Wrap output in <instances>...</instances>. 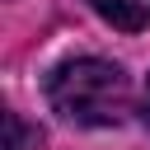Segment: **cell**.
I'll list each match as a JSON object with an SVG mask.
<instances>
[{
    "mask_svg": "<svg viewBox=\"0 0 150 150\" xmlns=\"http://www.w3.org/2000/svg\"><path fill=\"white\" fill-rule=\"evenodd\" d=\"M47 103L75 127H117L131 112V84L112 61L75 56L47 75Z\"/></svg>",
    "mask_w": 150,
    "mask_h": 150,
    "instance_id": "cell-1",
    "label": "cell"
},
{
    "mask_svg": "<svg viewBox=\"0 0 150 150\" xmlns=\"http://www.w3.org/2000/svg\"><path fill=\"white\" fill-rule=\"evenodd\" d=\"M89 5L112 28H150V0H89Z\"/></svg>",
    "mask_w": 150,
    "mask_h": 150,
    "instance_id": "cell-2",
    "label": "cell"
},
{
    "mask_svg": "<svg viewBox=\"0 0 150 150\" xmlns=\"http://www.w3.org/2000/svg\"><path fill=\"white\" fill-rule=\"evenodd\" d=\"M5 150H38V131H33V127H23V117H19V112H9V117H5Z\"/></svg>",
    "mask_w": 150,
    "mask_h": 150,
    "instance_id": "cell-3",
    "label": "cell"
},
{
    "mask_svg": "<svg viewBox=\"0 0 150 150\" xmlns=\"http://www.w3.org/2000/svg\"><path fill=\"white\" fill-rule=\"evenodd\" d=\"M141 112H145V127H150V80H145V94H141Z\"/></svg>",
    "mask_w": 150,
    "mask_h": 150,
    "instance_id": "cell-4",
    "label": "cell"
}]
</instances>
